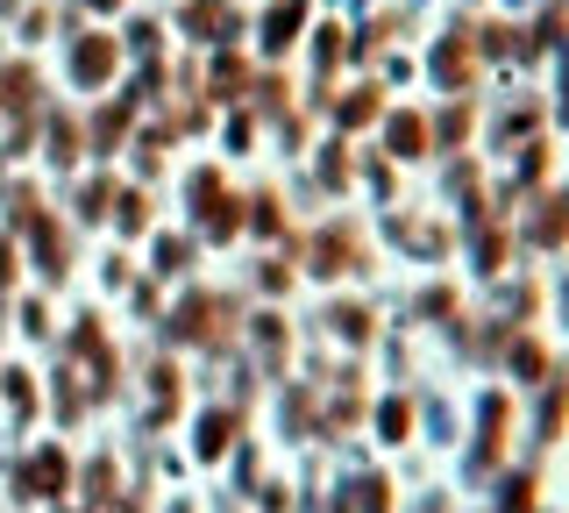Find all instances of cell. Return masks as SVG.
<instances>
[{"mask_svg": "<svg viewBox=\"0 0 569 513\" xmlns=\"http://www.w3.org/2000/svg\"><path fill=\"white\" fill-rule=\"evenodd\" d=\"M50 207H58V193L22 171V179H8V193H0V228H8V236H29V228L43 221Z\"/></svg>", "mask_w": 569, "mask_h": 513, "instance_id": "cell-21", "label": "cell"}, {"mask_svg": "<svg viewBox=\"0 0 569 513\" xmlns=\"http://www.w3.org/2000/svg\"><path fill=\"white\" fill-rule=\"evenodd\" d=\"M64 477H71V464H64V450H58V442H43V450H36L29 464H22V492H36V500H50V492H58Z\"/></svg>", "mask_w": 569, "mask_h": 513, "instance_id": "cell-33", "label": "cell"}, {"mask_svg": "<svg viewBox=\"0 0 569 513\" xmlns=\"http://www.w3.org/2000/svg\"><path fill=\"white\" fill-rule=\"evenodd\" d=\"M36 157H43L58 179H71V171H86L93 165V150H86V115H71V108H50L43 121H36Z\"/></svg>", "mask_w": 569, "mask_h": 513, "instance_id": "cell-13", "label": "cell"}, {"mask_svg": "<svg viewBox=\"0 0 569 513\" xmlns=\"http://www.w3.org/2000/svg\"><path fill=\"white\" fill-rule=\"evenodd\" d=\"M257 136H263V115H257V108H242V115H228L221 150H228V157H257Z\"/></svg>", "mask_w": 569, "mask_h": 513, "instance_id": "cell-38", "label": "cell"}, {"mask_svg": "<svg viewBox=\"0 0 569 513\" xmlns=\"http://www.w3.org/2000/svg\"><path fill=\"white\" fill-rule=\"evenodd\" d=\"M121 307H129V322H136V328H157V322H164V307H171V286H164V278H150V272H142L136 286L121 293Z\"/></svg>", "mask_w": 569, "mask_h": 513, "instance_id": "cell-32", "label": "cell"}, {"mask_svg": "<svg viewBox=\"0 0 569 513\" xmlns=\"http://www.w3.org/2000/svg\"><path fill=\"white\" fill-rule=\"evenodd\" d=\"M427 129H435V157H456V150H470V136H477V108L470 100H456V108H427Z\"/></svg>", "mask_w": 569, "mask_h": 513, "instance_id": "cell-29", "label": "cell"}, {"mask_svg": "<svg viewBox=\"0 0 569 513\" xmlns=\"http://www.w3.org/2000/svg\"><path fill=\"white\" fill-rule=\"evenodd\" d=\"M370 421H378V442H406L420 421V399L413 393H385L378 406H370Z\"/></svg>", "mask_w": 569, "mask_h": 513, "instance_id": "cell-34", "label": "cell"}, {"mask_svg": "<svg viewBox=\"0 0 569 513\" xmlns=\"http://www.w3.org/2000/svg\"><path fill=\"white\" fill-rule=\"evenodd\" d=\"M385 157H391V165H420V157H435L427 108H385Z\"/></svg>", "mask_w": 569, "mask_h": 513, "instance_id": "cell-19", "label": "cell"}, {"mask_svg": "<svg viewBox=\"0 0 569 513\" xmlns=\"http://www.w3.org/2000/svg\"><path fill=\"white\" fill-rule=\"evenodd\" d=\"M242 215H249V243H257V250H284V243L299 236V207H292L284 186H249Z\"/></svg>", "mask_w": 569, "mask_h": 513, "instance_id": "cell-14", "label": "cell"}, {"mask_svg": "<svg viewBox=\"0 0 569 513\" xmlns=\"http://www.w3.org/2000/svg\"><path fill=\"white\" fill-rule=\"evenodd\" d=\"M284 257L299 264V278L307 286H363V278H378V228L363 215H349V207H328L313 228H299L292 243H284Z\"/></svg>", "mask_w": 569, "mask_h": 513, "instance_id": "cell-1", "label": "cell"}, {"mask_svg": "<svg viewBox=\"0 0 569 513\" xmlns=\"http://www.w3.org/2000/svg\"><path fill=\"white\" fill-rule=\"evenodd\" d=\"M548 307H556V322L569 328V272H556V286H548Z\"/></svg>", "mask_w": 569, "mask_h": 513, "instance_id": "cell-40", "label": "cell"}, {"mask_svg": "<svg viewBox=\"0 0 569 513\" xmlns=\"http://www.w3.org/2000/svg\"><path fill=\"white\" fill-rule=\"evenodd\" d=\"M307 186L320 193V200H349V193H356V144H349V136H328V144L313 150Z\"/></svg>", "mask_w": 569, "mask_h": 513, "instance_id": "cell-16", "label": "cell"}, {"mask_svg": "<svg viewBox=\"0 0 569 513\" xmlns=\"http://www.w3.org/2000/svg\"><path fill=\"white\" fill-rule=\"evenodd\" d=\"M136 100H107V108H93L86 115V150H93V165H107L114 150H129L136 144Z\"/></svg>", "mask_w": 569, "mask_h": 513, "instance_id": "cell-17", "label": "cell"}, {"mask_svg": "<svg viewBox=\"0 0 569 513\" xmlns=\"http://www.w3.org/2000/svg\"><path fill=\"white\" fill-rule=\"evenodd\" d=\"M271 129H278V150H284V157H307V136H313V115H299V108H292V115H278V121H271Z\"/></svg>", "mask_w": 569, "mask_h": 513, "instance_id": "cell-39", "label": "cell"}, {"mask_svg": "<svg viewBox=\"0 0 569 513\" xmlns=\"http://www.w3.org/2000/svg\"><path fill=\"white\" fill-rule=\"evenodd\" d=\"M221 193H236V186H228V171H221V165H192L186 179H178V215H186V228L200 221L207 207L221 200Z\"/></svg>", "mask_w": 569, "mask_h": 513, "instance_id": "cell-26", "label": "cell"}, {"mask_svg": "<svg viewBox=\"0 0 569 513\" xmlns=\"http://www.w3.org/2000/svg\"><path fill=\"white\" fill-rule=\"evenodd\" d=\"M22 257H29V286L43 293H64L71 278H79V257H86V236L64 221V207H50L43 221L22 236Z\"/></svg>", "mask_w": 569, "mask_h": 513, "instance_id": "cell-4", "label": "cell"}, {"mask_svg": "<svg viewBox=\"0 0 569 513\" xmlns=\"http://www.w3.org/2000/svg\"><path fill=\"white\" fill-rule=\"evenodd\" d=\"M236 442H242V406H207V414L192 421V450H200L207 464H213V456H228Z\"/></svg>", "mask_w": 569, "mask_h": 513, "instance_id": "cell-25", "label": "cell"}, {"mask_svg": "<svg viewBox=\"0 0 569 513\" xmlns=\"http://www.w3.org/2000/svg\"><path fill=\"white\" fill-rule=\"evenodd\" d=\"M93 278H100V299H121L142 278V257L129 250V243H114V250H100V264H93Z\"/></svg>", "mask_w": 569, "mask_h": 513, "instance_id": "cell-31", "label": "cell"}, {"mask_svg": "<svg viewBox=\"0 0 569 513\" xmlns=\"http://www.w3.org/2000/svg\"><path fill=\"white\" fill-rule=\"evenodd\" d=\"M512 228H520V257H569V186L533 193Z\"/></svg>", "mask_w": 569, "mask_h": 513, "instance_id": "cell-7", "label": "cell"}, {"mask_svg": "<svg viewBox=\"0 0 569 513\" xmlns=\"http://www.w3.org/2000/svg\"><path fill=\"white\" fill-rule=\"evenodd\" d=\"M29 286V257H22V236H8L0 228V299H14Z\"/></svg>", "mask_w": 569, "mask_h": 513, "instance_id": "cell-37", "label": "cell"}, {"mask_svg": "<svg viewBox=\"0 0 569 513\" xmlns=\"http://www.w3.org/2000/svg\"><path fill=\"white\" fill-rule=\"evenodd\" d=\"M320 335H328V343H342L349 357H370V349L385 343V307H378V293L335 286L328 299H320Z\"/></svg>", "mask_w": 569, "mask_h": 513, "instance_id": "cell-6", "label": "cell"}, {"mask_svg": "<svg viewBox=\"0 0 569 513\" xmlns=\"http://www.w3.org/2000/svg\"><path fill=\"white\" fill-rule=\"evenodd\" d=\"M485 314H498V322H512V328H533L548 314V278L533 272V264H512L506 278L485 286Z\"/></svg>", "mask_w": 569, "mask_h": 513, "instance_id": "cell-9", "label": "cell"}, {"mask_svg": "<svg viewBox=\"0 0 569 513\" xmlns=\"http://www.w3.org/2000/svg\"><path fill=\"white\" fill-rule=\"evenodd\" d=\"M142 250H150V257H142V272H150V278H164V286H192V278H200L207 243L192 236L186 221H178V228H157V236L142 243Z\"/></svg>", "mask_w": 569, "mask_h": 513, "instance_id": "cell-15", "label": "cell"}, {"mask_svg": "<svg viewBox=\"0 0 569 513\" xmlns=\"http://www.w3.org/2000/svg\"><path fill=\"white\" fill-rule=\"evenodd\" d=\"M307 278H299V264L284 257V250H263V257H249V278H242V293L257 299V307H284Z\"/></svg>", "mask_w": 569, "mask_h": 513, "instance_id": "cell-18", "label": "cell"}, {"mask_svg": "<svg viewBox=\"0 0 569 513\" xmlns=\"http://www.w3.org/2000/svg\"><path fill=\"white\" fill-rule=\"evenodd\" d=\"M0 399L14 406V421H29L36 406H43V378H36L29 364H0Z\"/></svg>", "mask_w": 569, "mask_h": 513, "instance_id": "cell-35", "label": "cell"}, {"mask_svg": "<svg viewBox=\"0 0 569 513\" xmlns=\"http://www.w3.org/2000/svg\"><path fill=\"white\" fill-rule=\"evenodd\" d=\"M114 65H121V50L114 43H93V37H79V43H71V86H79V93H93V86H107V79H114Z\"/></svg>", "mask_w": 569, "mask_h": 513, "instance_id": "cell-28", "label": "cell"}, {"mask_svg": "<svg viewBox=\"0 0 569 513\" xmlns=\"http://www.w3.org/2000/svg\"><path fill=\"white\" fill-rule=\"evenodd\" d=\"M328 121H335V136H349V144H356V136H363V129H378V121H385V86H349V93L342 100H328Z\"/></svg>", "mask_w": 569, "mask_h": 513, "instance_id": "cell-22", "label": "cell"}, {"mask_svg": "<svg viewBox=\"0 0 569 513\" xmlns=\"http://www.w3.org/2000/svg\"><path fill=\"white\" fill-rule=\"evenodd\" d=\"M242 343H249V364H257L263 378H284V364H292V343H299L292 307H249Z\"/></svg>", "mask_w": 569, "mask_h": 513, "instance_id": "cell-11", "label": "cell"}, {"mask_svg": "<svg viewBox=\"0 0 569 513\" xmlns=\"http://www.w3.org/2000/svg\"><path fill=\"white\" fill-rule=\"evenodd\" d=\"M462 221V272L477 278V286H491V278H506L512 264H520V228H512V215H491V200L477 207V215H456Z\"/></svg>", "mask_w": 569, "mask_h": 513, "instance_id": "cell-5", "label": "cell"}, {"mask_svg": "<svg viewBox=\"0 0 569 513\" xmlns=\"http://www.w3.org/2000/svg\"><path fill=\"white\" fill-rule=\"evenodd\" d=\"M14 335L22 343H58V293H43V286L14 293Z\"/></svg>", "mask_w": 569, "mask_h": 513, "instance_id": "cell-24", "label": "cell"}, {"mask_svg": "<svg viewBox=\"0 0 569 513\" xmlns=\"http://www.w3.org/2000/svg\"><path fill=\"white\" fill-rule=\"evenodd\" d=\"M498 371H506L512 385H541L548 371H556V349H548L541 328H512V343L498 349Z\"/></svg>", "mask_w": 569, "mask_h": 513, "instance_id": "cell-20", "label": "cell"}, {"mask_svg": "<svg viewBox=\"0 0 569 513\" xmlns=\"http://www.w3.org/2000/svg\"><path fill=\"white\" fill-rule=\"evenodd\" d=\"M470 307H477V299H470V286H462L456 272H435V278H420V286L406 293V328H413V335H427V328H435V335H441V328H456Z\"/></svg>", "mask_w": 569, "mask_h": 513, "instance_id": "cell-8", "label": "cell"}, {"mask_svg": "<svg viewBox=\"0 0 569 513\" xmlns=\"http://www.w3.org/2000/svg\"><path fill=\"white\" fill-rule=\"evenodd\" d=\"M562 421H569V364H556V371L541 378V399H533V435L556 442Z\"/></svg>", "mask_w": 569, "mask_h": 513, "instance_id": "cell-30", "label": "cell"}, {"mask_svg": "<svg viewBox=\"0 0 569 513\" xmlns=\"http://www.w3.org/2000/svg\"><path fill=\"white\" fill-rule=\"evenodd\" d=\"M114 193H121V171L114 165H93V171H71L64 179V221L79 228V236H93V228H107V215H114Z\"/></svg>", "mask_w": 569, "mask_h": 513, "instance_id": "cell-10", "label": "cell"}, {"mask_svg": "<svg viewBox=\"0 0 569 513\" xmlns=\"http://www.w3.org/2000/svg\"><path fill=\"white\" fill-rule=\"evenodd\" d=\"M378 250L391 257H406V264H420V272H449L456 250H462V221L456 215H435L427 200H391L378 207Z\"/></svg>", "mask_w": 569, "mask_h": 513, "instance_id": "cell-3", "label": "cell"}, {"mask_svg": "<svg viewBox=\"0 0 569 513\" xmlns=\"http://www.w3.org/2000/svg\"><path fill=\"white\" fill-rule=\"evenodd\" d=\"M356 179H363L370 193H378V207H391V200H406V193H399V165H391L385 150H356Z\"/></svg>", "mask_w": 569, "mask_h": 513, "instance_id": "cell-36", "label": "cell"}, {"mask_svg": "<svg viewBox=\"0 0 569 513\" xmlns=\"http://www.w3.org/2000/svg\"><path fill=\"white\" fill-rule=\"evenodd\" d=\"M58 343H64L71 364H86L100 343H114V335H107V307H100V299H79V307H71V322L58 328Z\"/></svg>", "mask_w": 569, "mask_h": 513, "instance_id": "cell-23", "label": "cell"}, {"mask_svg": "<svg viewBox=\"0 0 569 513\" xmlns=\"http://www.w3.org/2000/svg\"><path fill=\"white\" fill-rule=\"evenodd\" d=\"M249 307H257V299H249L242 286H207V278L171 286V307H164V322H157V343L164 349H200V357H236Z\"/></svg>", "mask_w": 569, "mask_h": 513, "instance_id": "cell-2", "label": "cell"}, {"mask_svg": "<svg viewBox=\"0 0 569 513\" xmlns=\"http://www.w3.org/2000/svg\"><path fill=\"white\" fill-rule=\"evenodd\" d=\"M164 228V193L157 186H142V179H121L114 193V215H107V236L114 243H129V250H142V243Z\"/></svg>", "mask_w": 569, "mask_h": 513, "instance_id": "cell-12", "label": "cell"}, {"mask_svg": "<svg viewBox=\"0 0 569 513\" xmlns=\"http://www.w3.org/2000/svg\"><path fill=\"white\" fill-rule=\"evenodd\" d=\"M506 435H512V393H485L477 399V464H498Z\"/></svg>", "mask_w": 569, "mask_h": 513, "instance_id": "cell-27", "label": "cell"}]
</instances>
